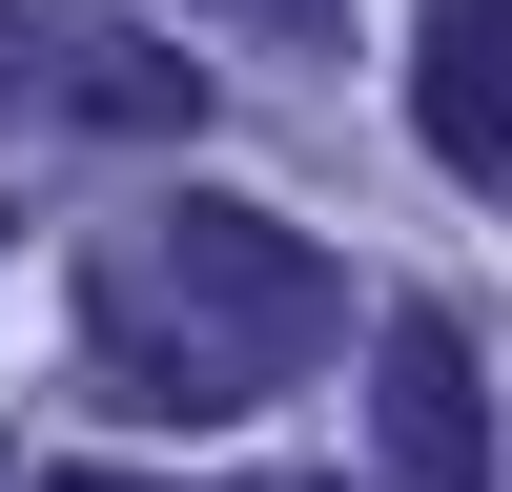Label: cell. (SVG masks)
<instances>
[{
    "mask_svg": "<svg viewBox=\"0 0 512 492\" xmlns=\"http://www.w3.org/2000/svg\"><path fill=\"white\" fill-rule=\"evenodd\" d=\"M328 246L287 226V205H226V185H185L164 226H123V246H82V349H103V390L144 410V431H226V410H267L287 369L328 349Z\"/></svg>",
    "mask_w": 512,
    "mask_h": 492,
    "instance_id": "obj_1",
    "label": "cell"
},
{
    "mask_svg": "<svg viewBox=\"0 0 512 492\" xmlns=\"http://www.w3.org/2000/svg\"><path fill=\"white\" fill-rule=\"evenodd\" d=\"M0 103L103 123V144H185V123H205V62L164 21H123V0H0Z\"/></svg>",
    "mask_w": 512,
    "mask_h": 492,
    "instance_id": "obj_2",
    "label": "cell"
},
{
    "mask_svg": "<svg viewBox=\"0 0 512 492\" xmlns=\"http://www.w3.org/2000/svg\"><path fill=\"white\" fill-rule=\"evenodd\" d=\"M492 369H472V328L451 308H390L369 328V472L390 492H492Z\"/></svg>",
    "mask_w": 512,
    "mask_h": 492,
    "instance_id": "obj_3",
    "label": "cell"
},
{
    "mask_svg": "<svg viewBox=\"0 0 512 492\" xmlns=\"http://www.w3.org/2000/svg\"><path fill=\"white\" fill-rule=\"evenodd\" d=\"M410 144L451 185H512V0H431L410 21Z\"/></svg>",
    "mask_w": 512,
    "mask_h": 492,
    "instance_id": "obj_4",
    "label": "cell"
},
{
    "mask_svg": "<svg viewBox=\"0 0 512 492\" xmlns=\"http://www.w3.org/2000/svg\"><path fill=\"white\" fill-rule=\"evenodd\" d=\"M205 21H267V41H328V0H205Z\"/></svg>",
    "mask_w": 512,
    "mask_h": 492,
    "instance_id": "obj_5",
    "label": "cell"
},
{
    "mask_svg": "<svg viewBox=\"0 0 512 492\" xmlns=\"http://www.w3.org/2000/svg\"><path fill=\"white\" fill-rule=\"evenodd\" d=\"M41 492H164V472H41Z\"/></svg>",
    "mask_w": 512,
    "mask_h": 492,
    "instance_id": "obj_6",
    "label": "cell"
},
{
    "mask_svg": "<svg viewBox=\"0 0 512 492\" xmlns=\"http://www.w3.org/2000/svg\"><path fill=\"white\" fill-rule=\"evenodd\" d=\"M328 21H349V0H328Z\"/></svg>",
    "mask_w": 512,
    "mask_h": 492,
    "instance_id": "obj_7",
    "label": "cell"
}]
</instances>
